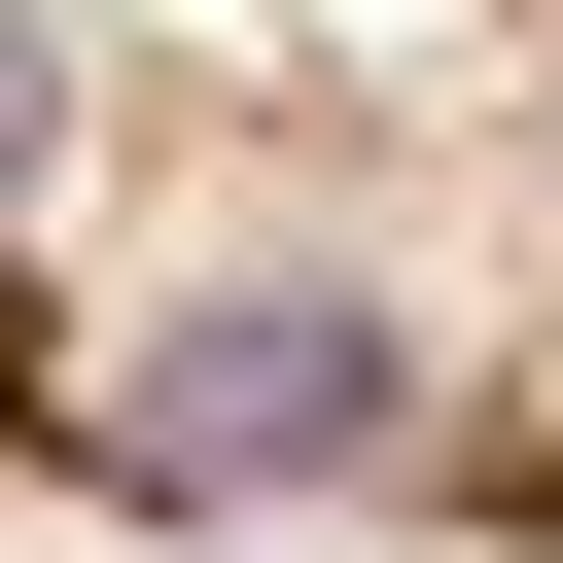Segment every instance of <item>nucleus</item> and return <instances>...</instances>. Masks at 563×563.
I'll list each match as a JSON object with an SVG mask.
<instances>
[{
  "label": "nucleus",
  "instance_id": "obj_1",
  "mask_svg": "<svg viewBox=\"0 0 563 563\" xmlns=\"http://www.w3.org/2000/svg\"><path fill=\"white\" fill-rule=\"evenodd\" d=\"M0 493L563 563V0H0Z\"/></svg>",
  "mask_w": 563,
  "mask_h": 563
}]
</instances>
